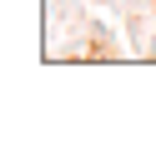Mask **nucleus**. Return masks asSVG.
Here are the masks:
<instances>
[]
</instances>
